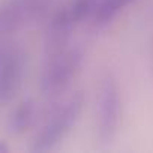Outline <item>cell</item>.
Segmentation results:
<instances>
[{
  "label": "cell",
  "instance_id": "cell-1",
  "mask_svg": "<svg viewBox=\"0 0 153 153\" xmlns=\"http://www.w3.org/2000/svg\"><path fill=\"white\" fill-rule=\"evenodd\" d=\"M83 62V50L75 47H66L57 54L45 57L42 66L39 89L45 98H53L62 93L80 71Z\"/></svg>",
  "mask_w": 153,
  "mask_h": 153
},
{
  "label": "cell",
  "instance_id": "cell-2",
  "mask_svg": "<svg viewBox=\"0 0 153 153\" xmlns=\"http://www.w3.org/2000/svg\"><path fill=\"white\" fill-rule=\"evenodd\" d=\"M84 105V98L81 93H75L66 102H63L54 113L50 116L47 123L33 138L30 152L33 153H45L53 150L74 128L78 120L81 110Z\"/></svg>",
  "mask_w": 153,
  "mask_h": 153
},
{
  "label": "cell",
  "instance_id": "cell-3",
  "mask_svg": "<svg viewBox=\"0 0 153 153\" xmlns=\"http://www.w3.org/2000/svg\"><path fill=\"white\" fill-rule=\"evenodd\" d=\"M120 119L119 87L111 74L101 78L98 96V137L102 146H110L117 134Z\"/></svg>",
  "mask_w": 153,
  "mask_h": 153
},
{
  "label": "cell",
  "instance_id": "cell-4",
  "mask_svg": "<svg viewBox=\"0 0 153 153\" xmlns=\"http://www.w3.org/2000/svg\"><path fill=\"white\" fill-rule=\"evenodd\" d=\"M26 53L17 44H3L0 50V104L8 105L21 89L26 72Z\"/></svg>",
  "mask_w": 153,
  "mask_h": 153
},
{
  "label": "cell",
  "instance_id": "cell-5",
  "mask_svg": "<svg viewBox=\"0 0 153 153\" xmlns=\"http://www.w3.org/2000/svg\"><path fill=\"white\" fill-rule=\"evenodd\" d=\"M56 0H5L0 9V32L6 36L44 18Z\"/></svg>",
  "mask_w": 153,
  "mask_h": 153
},
{
  "label": "cell",
  "instance_id": "cell-6",
  "mask_svg": "<svg viewBox=\"0 0 153 153\" xmlns=\"http://www.w3.org/2000/svg\"><path fill=\"white\" fill-rule=\"evenodd\" d=\"M75 26L76 24L71 18L66 6H63L62 9H59L53 15V18L50 20V23L47 26L45 36H44L45 57L57 54V53H60L62 50H65L68 47L71 32L74 30Z\"/></svg>",
  "mask_w": 153,
  "mask_h": 153
},
{
  "label": "cell",
  "instance_id": "cell-7",
  "mask_svg": "<svg viewBox=\"0 0 153 153\" xmlns=\"http://www.w3.org/2000/svg\"><path fill=\"white\" fill-rule=\"evenodd\" d=\"M35 119V104L32 99L21 101L8 119V132L14 137L23 135L33 123Z\"/></svg>",
  "mask_w": 153,
  "mask_h": 153
},
{
  "label": "cell",
  "instance_id": "cell-8",
  "mask_svg": "<svg viewBox=\"0 0 153 153\" xmlns=\"http://www.w3.org/2000/svg\"><path fill=\"white\" fill-rule=\"evenodd\" d=\"M132 2H135V0H99L92 15L95 26L98 27L107 26L117 17L119 12H122Z\"/></svg>",
  "mask_w": 153,
  "mask_h": 153
},
{
  "label": "cell",
  "instance_id": "cell-9",
  "mask_svg": "<svg viewBox=\"0 0 153 153\" xmlns=\"http://www.w3.org/2000/svg\"><path fill=\"white\" fill-rule=\"evenodd\" d=\"M99 0H71L66 5V9L75 24H80L84 18L93 15L95 8Z\"/></svg>",
  "mask_w": 153,
  "mask_h": 153
},
{
  "label": "cell",
  "instance_id": "cell-10",
  "mask_svg": "<svg viewBox=\"0 0 153 153\" xmlns=\"http://www.w3.org/2000/svg\"><path fill=\"white\" fill-rule=\"evenodd\" d=\"M0 153H9V149L6 147L5 141H0Z\"/></svg>",
  "mask_w": 153,
  "mask_h": 153
}]
</instances>
